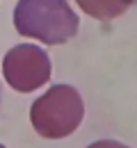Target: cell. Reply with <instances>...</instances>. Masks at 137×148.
I'll return each instance as SVG.
<instances>
[{"label": "cell", "instance_id": "5", "mask_svg": "<svg viewBox=\"0 0 137 148\" xmlns=\"http://www.w3.org/2000/svg\"><path fill=\"white\" fill-rule=\"evenodd\" d=\"M87 148H130V146L121 144V141H117V139H101V141H94V144H89Z\"/></svg>", "mask_w": 137, "mask_h": 148}, {"label": "cell", "instance_id": "1", "mask_svg": "<svg viewBox=\"0 0 137 148\" xmlns=\"http://www.w3.org/2000/svg\"><path fill=\"white\" fill-rule=\"evenodd\" d=\"M14 27L21 37L62 46L78 34L80 18L66 0H19L14 7Z\"/></svg>", "mask_w": 137, "mask_h": 148}, {"label": "cell", "instance_id": "6", "mask_svg": "<svg viewBox=\"0 0 137 148\" xmlns=\"http://www.w3.org/2000/svg\"><path fill=\"white\" fill-rule=\"evenodd\" d=\"M0 100H2V89H0Z\"/></svg>", "mask_w": 137, "mask_h": 148}, {"label": "cell", "instance_id": "4", "mask_svg": "<svg viewBox=\"0 0 137 148\" xmlns=\"http://www.w3.org/2000/svg\"><path fill=\"white\" fill-rule=\"evenodd\" d=\"M80 9L96 21H114L126 14L135 0H76Z\"/></svg>", "mask_w": 137, "mask_h": 148}, {"label": "cell", "instance_id": "7", "mask_svg": "<svg viewBox=\"0 0 137 148\" xmlns=\"http://www.w3.org/2000/svg\"><path fill=\"white\" fill-rule=\"evenodd\" d=\"M0 148H5V146H2V144H0Z\"/></svg>", "mask_w": 137, "mask_h": 148}, {"label": "cell", "instance_id": "2", "mask_svg": "<svg viewBox=\"0 0 137 148\" xmlns=\"http://www.w3.org/2000/svg\"><path fill=\"white\" fill-rule=\"evenodd\" d=\"M85 119V103L76 87L53 84L30 107V123L43 139H62L73 134Z\"/></svg>", "mask_w": 137, "mask_h": 148}, {"label": "cell", "instance_id": "3", "mask_svg": "<svg viewBox=\"0 0 137 148\" xmlns=\"http://www.w3.org/2000/svg\"><path fill=\"white\" fill-rule=\"evenodd\" d=\"M50 57L34 43H19L2 57V75L12 89L30 93L50 80Z\"/></svg>", "mask_w": 137, "mask_h": 148}]
</instances>
